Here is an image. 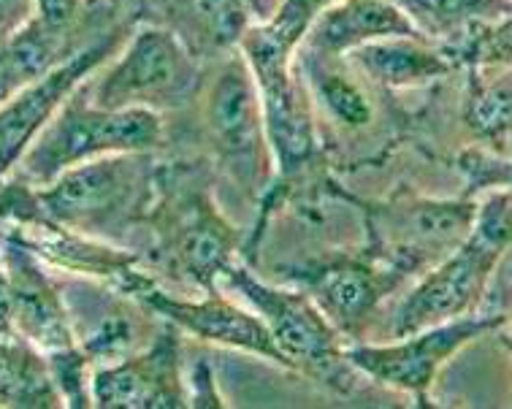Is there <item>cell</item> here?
I'll use <instances>...</instances> for the list:
<instances>
[{
	"label": "cell",
	"mask_w": 512,
	"mask_h": 409,
	"mask_svg": "<svg viewBox=\"0 0 512 409\" xmlns=\"http://www.w3.org/2000/svg\"><path fill=\"white\" fill-rule=\"evenodd\" d=\"M160 171L155 152L103 155L36 187L38 206L52 223L112 239L147 220L158 198Z\"/></svg>",
	"instance_id": "6da1fadb"
},
{
	"label": "cell",
	"mask_w": 512,
	"mask_h": 409,
	"mask_svg": "<svg viewBox=\"0 0 512 409\" xmlns=\"http://www.w3.org/2000/svg\"><path fill=\"white\" fill-rule=\"evenodd\" d=\"M507 247L510 190L502 187L477 204L475 223L464 242L423 271L418 285L401 298L391 317L393 339L477 312Z\"/></svg>",
	"instance_id": "7a4b0ae2"
},
{
	"label": "cell",
	"mask_w": 512,
	"mask_h": 409,
	"mask_svg": "<svg viewBox=\"0 0 512 409\" xmlns=\"http://www.w3.org/2000/svg\"><path fill=\"white\" fill-rule=\"evenodd\" d=\"M166 141L160 114L147 109H101L87 82L68 95L14 166V177L33 187L49 185L66 168L120 152H155Z\"/></svg>",
	"instance_id": "3957f363"
},
{
	"label": "cell",
	"mask_w": 512,
	"mask_h": 409,
	"mask_svg": "<svg viewBox=\"0 0 512 409\" xmlns=\"http://www.w3.org/2000/svg\"><path fill=\"white\" fill-rule=\"evenodd\" d=\"M220 282L261 317L271 342L280 350L285 369L307 374L339 393L355 391L358 372L345 358V336L331 326L307 290L269 285L239 261L223 271Z\"/></svg>",
	"instance_id": "277c9868"
},
{
	"label": "cell",
	"mask_w": 512,
	"mask_h": 409,
	"mask_svg": "<svg viewBox=\"0 0 512 409\" xmlns=\"http://www.w3.org/2000/svg\"><path fill=\"white\" fill-rule=\"evenodd\" d=\"M201 60L158 22L131 30L120 52L87 79L90 101L101 109H185L201 90Z\"/></svg>",
	"instance_id": "5b68a950"
},
{
	"label": "cell",
	"mask_w": 512,
	"mask_h": 409,
	"mask_svg": "<svg viewBox=\"0 0 512 409\" xmlns=\"http://www.w3.org/2000/svg\"><path fill=\"white\" fill-rule=\"evenodd\" d=\"M147 220L155 225L158 250L168 266L204 293L217 290L223 271L239 261L242 233L225 220L204 182L163 168Z\"/></svg>",
	"instance_id": "8992f818"
},
{
	"label": "cell",
	"mask_w": 512,
	"mask_h": 409,
	"mask_svg": "<svg viewBox=\"0 0 512 409\" xmlns=\"http://www.w3.org/2000/svg\"><path fill=\"white\" fill-rule=\"evenodd\" d=\"M204 87V131L217 163L244 196L266 193L274 177L258 84L239 49L223 55Z\"/></svg>",
	"instance_id": "52a82bcc"
},
{
	"label": "cell",
	"mask_w": 512,
	"mask_h": 409,
	"mask_svg": "<svg viewBox=\"0 0 512 409\" xmlns=\"http://www.w3.org/2000/svg\"><path fill=\"white\" fill-rule=\"evenodd\" d=\"M507 323V315L456 317L447 323L420 328L415 334L399 336L388 344H350L345 347L347 363L355 372L391 391L410 393L420 407H429V391L437 374L466 344L491 334Z\"/></svg>",
	"instance_id": "ba28073f"
},
{
	"label": "cell",
	"mask_w": 512,
	"mask_h": 409,
	"mask_svg": "<svg viewBox=\"0 0 512 409\" xmlns=\"http://www.w3.org/2000/svg\"><path fill=\"white\" fill-rule=\"evenodd\" d=\"M239 52L258 84L274 168L282 177H296L320 155L312 95L298 76L296 57L266 44L252 25L239 41Z\"/></svg>",
	"instance_id": "9c48e42d"
},
{
	"label": "cell",
	"mask_w": 512,
	"mask_h": 409,
	"mask_svg": "<svg viewBox=\"0 0 512 409\" xmlns=\"http://www.w3.org/2000/svg\"><path fill=\"white\" fill-rule=\"evenodd\" d=\"M472 201H393L369 217L374 258L404 277L423 274L464 242L475 223Z\"/></svg>",
	"instance_id": "30bf717a"
},
{
	"label": "cell",
	"mask_w": 512,
	"mask_h": 409,
	"mask_svg": "<svg viewBox=\"0 0 512 409\" xmlns=\"http://www.w3.org/2000/svg\"><path fill=\"white\" fill-rule=\"evenodd\" d=\"M122 296L133 298L136 304L149 309V315H158L177 328L179 334H190L201 339V342L223 344L233 350H244V353L258 355L266 361L285 366L280 350L271 342L269 331L263 326V320L252 309H244L223 293H206L198 301L190 298L171 296L168 290L155 285V279L141 274L139 266L131 269L125 277L114 285Z\"/></svg>",
	"instance_id": "8fae6325"
},
{
	"label": "cell",
	"mask_w": 512,
	"mask_h": 409,
	"mask_svg": "<svg viewBox=\"0 0 512 409\" xmlns=\"http://www.w3.org/2000/svg\"><path fill=\"white\" fill-rule=\"evenodd\" d=\"M136 25L139 22H122L117 28L106 30L103 36L93 38L90 44L74 52L66 63H60L55 71H49L38 82L19 90L14 98L0 103V174L3 177L14 171L25 149L44 131V125L55 117L68 95L120 52Z\"/></svg>",
	"instance_id": "7c38bea8"
},
{
	"label": "cell",
	"mask_w": 512,
	"mask_h": 409,
	"mask_svg": "<svg viewBox=\"0 0 512 409\" xmlns=\"http://www.w3.org/2000/svg\"><path fill=\"white\" fill-rule=\"evenodd\" d=\"M93 407L101 409H185L182 339L163 320L158 336L120 361L95 366L90 377Z\"/></svg>",
	"instance_id": "4fadbf2b"
},
{
	"label": "cell",
	"mask_w": 512,
	"mask_h": 409,
	"mask_svg": "<svg viewBox=\"0 0 512 409\" xmlns=\"http://www.w3.org/2000/svg\"><path fill=\"white\" fill-rule=\"evenodd\" d=\"M0 252H3V266L9 277L14 336L33 344L41 355L63 353L68 347H74V317L60 288L47 274V263L30 250L11 225H3Z\"/></svg>",
	"instance_id": "5bb4252c"
},
{
	"label": "cell",
	"mask_w": 512,
	"mask_h": 409,
	"mask_svg": "<svg viewBox=\"0 0 512 409\" xmlns=\"http://www.w3.org/2000/svg\"><path fill=\"white\" fill-rule=\"evenodd\" d=\"M317 309L342 336H361L374 312L404 282V274L372 252L366 255H328L296 274Z\"/></svg>",
	"instance_id": "9a60e30c"
},
{
	"label": "cell",
	"mask_w": 512,
	"mask_h": 409,
	"mask_svg": "<svg viewBox=\"0 0 512 409\" xmlns=\"http://www.w3.org/2000/svg\"><path fill=\"white\" fill-rule=\"evenodd\" d=\"M139 9L158 11L152 22L171 30L198 60L239 49L255 22L247 0H139Z\"/></svg>",
	"instance_id": "2e32d148"
},
{
	"label": "cell",
	"mask_w": 512,
	"mask_h": 409,
	"mask_svg": "<svg viewBox=\"0 0 512 409\" xmlns=\"http://www.w3.org/2000/svg\"><path fill=\"white\" fill-rule=\"evenodd\" d=\"M391 36H420L393 0H336L315 19L298 49L323 57H347L353 49Z\"/></svg>",
	"instance_id": "e0dca14e"
},
{
	"label": "cell",
	"mask_w": 512,
	"mask_h": 409,
	"mask_svg": "<svg viewBox=\"0 0 512 409\" xmlns=\"http://www.w3.org/2000/svg\"><path fill=\"white\" fill-rule=\"evenodd\" d=\"M25 239L30 250L41 261L55 269L82 274V277L103 279L109 285H117L125 274L139 266L136 252L114 247L112 242H101L87 233L71 231L66 225H57L47 217H38L30 223L11 225Z\"/></svg>",
	"instance_id": "ac0fdd59"
},
{
	"label": "cell",
	"mask_w": 512,
	"mask_h": 409,
	"mask_svg": "<svg viewBox=\"0 0 512 409\" xmlns=\"http://www.w3.org/2000/svg\"><path fill=\"white\" fill-rule=\"evenodd\" d=\"M345 60L361 74L369 76L372 82L391 87V90L423 87L456 71L442 47L423 36L380 38V41L353 49Z\"/></svg>",
	"instance_id": "d6986e66"
},
{
	"label": "cell",
	"mask_w": 512,
	"mask_h": 409,
	"mask_svg": "<svg viewBox=\"0 0 512 409\" xmlns=\"http://www.w3.org/2000/svg\"><path fill=\"white\" fill-rule=\"evenodd\" d=\"M90 41L49 28L47 22L33 14L25 28H19L9 41L0 44V103H6L28 84L55 71Z\"/></svg>",
	"instance_id": "ffe728a7"
},
{
	"label": "cell",
	"mask_w": 512,
	"mask_h": 409,
	"mask_svg": "<svg viewBox=\"0 0 512 409\" xmlns=\"http://www.w3.org/2000/svg\"><path fill=\"white\" fill-rule=\"evenodd\" d=\"M296 66L304 71V84L312 101L320 103L342 128L355 131L372 122V101L347 68L345 57H323L298 49Z\"/></svg>",
	"instance_id": "44dd1931"
},
{
	"label": "cell",
	"mask_w": 512,
	"mask_h": 409,
	"mask_svg": "<svg viewBox=\"0 0 512 409\" xmlns=\"http://www.w3.org/2000/svg\"><path fill=\"white\" fill-rule=\"evenodd\" d=\"M0 407H63V396L52 380L47 358L19 336H0Z\"/></svg>",
	"instance_id": "7402d4cb"
},
{
	"label": "cell",
	"mask_w": 512,
	"mask_h": 409,
	"mask_svg": "<svg viewBox=\"0 0 512 409\" xmlns=\"http://www.w3.org/2000/svg\"><path fill=\"white\" fill-rule=\"evenodd\" d=\"M423 38L447 44L480 22L510 17V0H393Z\"/></svg>",
	"instance_id": "603a6c76"
},
{
	"label": "cell",
	"mask_w": 512,
	"mask_h": 409,
	"mask_svg": "<svg viewBox=\"0 0 512 409\" xmlns=\"http://www.w3.org/2000/svg\"><path fill=\"white\" fill-rule=\"evenodd\" d=\"M480 76H475L469 101L464 109V122L472 128L477 139L491 144L496 152H507L510 141V74L485 79L480 68H472Z\"/></svg>",
	"instance_id": "cb8c5ba5"
},
{
	"label": "cell",
	"mask_w": 512,
	"mask_h": 409,
	"mask_svg": "<svg viewBox=\"0 0 512 409\" xmlns=\"http://www.w3.org/2000/svg\"><path fill=\"white\" fill-rule=\"evenodd\" d=\"M331 3H336V0H277V6H274L269 17L263 22H252V28L266 44L280 49L285 55L296 57L309 28L315 25V19Z\"/></svg>",
	"instance_id": "d4e9b609"
},
{
	"label": "cell",
	"mask_w": 512,
	"mask_h": 409,
	"mask_svg": "<svg viewBox=\"0 0 512 409\" xmlns=\"http://www.w3.org/2000/svg\"><path fill=\"white\" fill-rule=\"evenodd\" d=\"M47 358L49 372L55 380L57 391L63 396V407L87 409L93 407V396H90V377H93V361L84 355L79 342L68 347L63 353L44 355Z\"/></svg>",
	"instance_id": "484cf974"
},
{
	"label": "cell",
	"mask_w": 512,
	"mask_h": 409,
	"mask_svg": "<svg viewBox=\"0 0 512 409\" xmlns=\"http://www.w3.org/2000/svg\"><path fill=\"white\" fill-rule=\"evenodd\" d=\"M185 388H187V407H198V409H220L228 407L217 391L215 372L212 366L206 361L196 363L190 374L185 377Z\"/></svg>",
	"instance_id": "4316f807"
},
{
	"label": "cell",
	"mask_w": 512,
	"mask_h": 409,
	"mask_svg": "<svg viewBox=\"0 0 512 409\" xmlns=\"http://www.w3.org/2000/svg\"><path fill=\"white\" fill-rule=\"evenodd\" d=\"M36 14V0H0V44L25 28Z\"/></svg>",
	"instance_id": "83f0119b"
},
{
	"label": "cell",
	"mask_w": 512,
	"mask_h": 409,
	"mask_svg": "<svg viewBox=\"0 0 512 409\" xmlns=\"http://www.w3.org/2000/svg\"><path fill=\"white\" fill-rule=\"evenodd\" d=\"M0 242H3V225H0ZM0 336H14V331H11L9 277H6V266H3V252H0Z\"/></svg>",
	"instance_id": "f1b7e54d"
},
{
	"label": "cell",
	"mask_w": 512,
	"mask_h": 409,
	"mask_svg": "<svg viewBox=\"0 0 512 409\" xmlns=\"http://www.w3.org/2000/svg\"><path fill=\"white\" fill-rule=\"evenodd\" d=\"M11 190H14V179H11V174L9 177L0 174V223H6V217H9Z\"/></svg>",
	"instance_id": "f546056e"
},
{
	"label": "cell",
	"mask_w": 512,
	"mask_h": 409,
	"mask_svg": "<svg viewBox=\"0 0 512 409\" xmlns=\"http://www.w3.org/2000/svg\"><path fill=\"white\" fill-rule=\"evenodd\" d=\"M247 6H250L252 11V19H255V22H263V19L274 11L277 0H247Z\"/></svg>",
	"instance_id": "4dcf8cb0"
}]
</instances>
